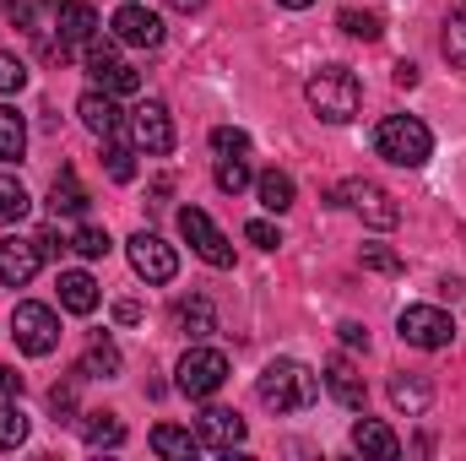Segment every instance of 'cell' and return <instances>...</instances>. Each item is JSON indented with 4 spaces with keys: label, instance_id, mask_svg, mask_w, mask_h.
Here are the masks:
<instances>
[{
    "label": "cell",
    "instance_id": "37",
    "mask_svg": "<svg viewBox=\"0 0 466 461\" xmlns=\"http://www.w3.org/2000/svg\"><path fill=\"white\" fill-rule=\"evenodd\" d=\"M49 407H55V424H82L76 418V385H55L49 391Z\"/></svg>",
    "mask_w": 466,
    "mask_h": 461
},
{
    "label": "cell",
    "instance_id": "23",
    "mask_svg": "<svg viewBox=\"0 0 466 461\" xmlns=\"http://www.w3.org/2000/svg\"><path fill=\"white\" fill-rule=\"evenodd\" d=\"M152 451L168 461H190V456H201V435H190L179 424H157L152 429Z\"/></svg>",
    "mask_w": 466,
    "mask_h": 461
},
{
    "label": "cell",
    "instance_id": "46",
    "mask_svg": "<svg viewBox=\"0 0 466 461\" xmlns=\"http://www.w3.org/2000/svg\"><path fill=\"white\" fill-rule=\"evenodd\" d=\"M207 0H174V11H201Z\"/></svg>",
    "mask_w": 466,
    "mask_h": 461
},
{
    "label": "cell",
    "instance_id": "2",
    "mask_svg": "<svg viewBox=\"0 0 466 461\" xmlns=\"http://www.w3.org/2000/svg\"><path fill=\"white\" fill-rule=\"evenodd\" d=\"M304 98H309V109L326 119V125H348L358 115V104H363V82H358V71H348V66H320L304 82Z\"/></svg>",
    "mask_w": 466,
    "mask_h": 461
},
{
    "label": "cell",
    "instance_id": "33",
    "mask_svg": "<svg viewBox=\"0 0 466 461\" xmlns=\"http://www.w3.org/2000/svg\"><path fill=\"white\" fill-rule=\"evenodd\" d=\"M337 22H342V33H348V38H363V44H374V38L385 33V22H380L374 11H342Z\"/></svg>",
    "mask_w": 466,
    "mask_h": 461
},
{
    "label": "cell",
    "instance_id": "16",
    "mask_svg": "<svg viewBox=\"0 0 466 461\" xmlns=\"http://www.w3.org/2000/svg\"><path fill=\"white\" fill-rule=\"evenodd\" d=\"M326 385H331V396H337L348 413H363V402H369V385H363V374L352 369V358H342V353H337V358L326 364Z\"/></svg>",
    "mask_w": 466,
    "mask_h": 461
},
{
    "label": "cell",
    "instance_id": "21",
    "mask_svg": "<svg viewBox=\"0 0 466 461\" xmlns=\"http://www.w3.org/2000/svg\"><path fill=\"white\" fill-rule=\"evenodd\" d=\"M49 212H55V218H82V212H87V190H82V179H76L71 169L55 174V185H49Z\"/></svg>",
    "mask_w": 466,
    "mask_h": 461
},
{
    "label": "cell",
    "instance_id": "17",
    "mask_svg": "<svg viewBox=\"0 0 466 461\" xmlns=\"http://www.w3.org/2000/svg\"><path fill=\"white\" fill-rule=\"evenodd\" d=\"M93 38H98V11L87 0H66V11H60V44L66 49H87Z\"/></svg>",
    "mask_w": 466,
    "mask_h": 461
},
{
    "label": "cell",
    "instance_id": "14",
    "mask_svg": "<svg viewBox=\"0 0 466 461\" xmlns=\"http://www.w3.org/2000/svg\"><path fill=\"white\" fill-rule=\"evenodd\" d=\"M196 435H201V451H233V446H244V418L228 407H207Z\"/></svg>",
    "mask_w": 466,
    "mask_h": 461
},
{
    "label": "cell",
    "instance_id": "5",
    "mask_svg": "<svg viewBox=\"0 0 466 461\" xmlns=\"http://www.w3.org/2000/svg\"><path fill=\"white\" fill-rule=\"evenodd\" d=\"M179 380V391L190 396V402H207V396H218L223 391V380H228V358L218 353V347H190L185 358H179V369H174Z\"/></svg>",
    "mask_w": 466,
    "mask_h": 461
},
{
    "label": "cell",
    "instance_id": "41",
    "mask_svg": "<svg viewBox=\"0 0 466 461\" xmlns=\"http://www.w3.org/2000/svg\"><path fill=\"white\" fill-rule=\"evenodd\" d=\"M11 396H22V374L11 364H0V402H11Z\"/></svg>",
    "mask_w": 466,
    "mask_h": 461
},
{
    "label": "cell",
    "instance_id": "8",
    "mask_svg": "<svg viewBox=\"0 0 466 461\" xmlns=\"http://www.w3.org/2000/svg\"><path fill=\"white\" fill-rule=\"evenodd\" d=\"M337 201H342V207H352L369 229H396V223H401L396 196H390L385 185H374V179H348V185L337 190Z\"/></svg>",
    "mask_w": 466,
    "mask_h": 461
},
{
    "label": "cell",
    "instance_id": "10",
    "mask_svg": "<svg viewBox=\"0 0 466 461\" xmlns=\"http://www.w3.org/2000/svg\"><path fill=\"white\" fill-rule=\"evenodd\" d=\"M130 271L136 277H147V282H174V271H179V255H174V244H163L157 233H130Z\"/></svg>",
    "mask_w": 466,
    "mask_h": 461
},
{
    "label": "cell",
    "instance_id": "39",
    "mask_svg": "<svg viewBox=\"0 0 466 461\" xmlns=\"http://www.w3.org/2000/svg\"><path fill=\"white\" fill-rule=\"evenodd\" d=\"M104 158H109V179H119V185H125V179H130V174H136V152H130V147H109V152H104Z\"/></svg>",
    "mask_w": 466,
    "mask_h": 461
},
{
    "label": "cell",
    "instance_id": "38",
    "mask_svg": "<svg viewBox=\"0 0 466 461\" xmlns=\"http://www.w3.org/2000/svg\"><path fill=\"white\" fill-rule=\"evenodd\" d=\"M22 87H27V66L0 55V93H22Z\"/></svg>",
    "mask_w": 466,
    "mask_h": 461
},
{
    "label": "cell",
    "instance_id": "1",
    "mask_svg": "<svg viewBox=\"0 0 466 461\" xmlns=\"http://www.w3.org/2000/svg\"><path fill=\"white\" fill-rule=\"evenodd\" d=\"M255 396H260L271 413H304V407H315V396H320V374H315L309 364H299V358H271V364L260 369V380H255Z\"/></svg>",
    "mask_w": 466,
    "mask_h": 461
},
{
    "label": "cell",
    "instance_id": "7",
    "mask_svg": "<svg viewBox=\"0 0 466 461\" xmlns=\"http://www.w3.org/2000/svg\"><path fill=\"white\" fill-rule=\"evenodd\" d=\"M396 332H401V343L407 347H423V353H440V347L456 343V321H451L445 310H434V304H412V310H401Z\"/></svg>",
    "mask_w": 466,
    "mask_h": 461
},
{
    "label": "cell",
    "instance_id": "22",
    "mask_svg": "<svg viewBox=\"0 0 466 461\" xmlns=\"http://www.w3.org/2000/svg\"><path fill=\"white\" fill-rule=\"evenodd\" d=\"M60 310L93 315V310H98V282H93L87 271H60Z\"/></svg>",
    "mask_w": 466,
    "mask_h": 461
},
{
    "label": "cell",
    "instance_id": "26",
    "mask_svg": "<svg viewBox=\"0 0 466 461\" xmlns=\"http://www.w3.org/2000/svg\"><path fill=\"white\" fill-rule=\"evenodd\" d=\"M82 440L93 451H115V446H125V424H119L115 413H87L82 418Z\"/></svg>",
    "mask_w": 466,
    "mask_h": 461
},
{
    "label": "cell",
    "instance_id": "44",
    "mask_svg": "<svg viewBox=\"0 0 466 461\" xmlns=\"http://www.w3.org/2000/svg\"><path fill=\"white\" fill-rule=\"evenodd\" d=\"M396 87H418V66L401 60V66H396Z\"/></svg>",
    "mask_w": 466,
    "mask_h": 461
},
{
    "label": "cell",
    "instance_id": "18",
    "mask_svg": "<svg viewBox=\"0 0 466 461\" xmlns=\"http://www.w3.org/2000/svg\"><path fill=\"white\" fill-rule=\"evenodd\" d=\"M352 451H363V456H374V461H396L401 456V440L380 418H358L352 424Z\"/></svg>",
    "mask_w": 466,
    "mask_h": 461
},
{
    "label": "cell",
    "instance_id": "25",
    "mask_svg": "<svg viewBox=\"0 0 466 461\" xmlns=\"http://www.w3.org/2000/svg\"><path fill=\"white\" fill-rule=\"evenodd\" d=\"M22 152H27V119L11 104H0V163H22Z\"/></svg>",
    "mask_w": 466,
    "mask_h": 461
},
{
    "label": "cell",
    "instance_id": "45",
    "mask_svg": "<svg viewBox=\"0 0 466 461\" xmlns=\"http://www.w3.org/2000/svg\"><path fill=\"white\" fill-rule=\"evenodd\" d=\"M38 250H44V255H60V250H66V244H60V239H55V233L44 229V233H38Z\"/></svg>",
    "mask_w": 466,
    "mask_h": 461
},
{
    "label": "cell",
    "instance_id": "12",
    "mask_svg": "<svg viewBox=\"0 0 466 461\" xmlns=\"http://www.w3.org/2000/svg\"><path fill=\"white\" fill-rule=\"evenodd\" d=\"M109 27H115L119 44H136V49H157V44H163V16H157V11H147V5H136V0H130V5H119Z\"/></svg>",
    "mask_w": 466,
    "mask_h": 461
},
{
    "label": "cell",
    "instance_id": "24",
    "mask_svg": "<svg viewBox=\"0 0 466 461\" xmlns=\"http://www.w3.org/2000/svg\"><path fill=\"white\" fill-rule=\"evenodd\" d=\"M76 374H87V380H115L119 374V347L109 337H93L87 353H82V364H76Z\"/></svg>",
    "mask_w": 466,
    "mask_h": 461
},
{
    "label": "cell",
    "instance_id": "47",
    "mask_svg": "<svg viewBox=\"0 0 466 461\" xmlns=\"http://www.w3.org/2000/svg\"><path fill=\"white\" fill-rule=\"evenodd\" d=\"M277 5H288V11H304V5H315V0H277Z\"/></svg>",
    "mask_w": 466,
    "mask_h": 461
},
{
    "label": "cell",
    "instance_id": "13",
    "mask_svg": "<svg viewBox=\"0 0 466 461\" xmlns=\"http://www.w3.org/2000/svg\"><path fill=\"white\" fill-rule=\"evenodd\" d=\"M44 266V250L38 239H0V282L5 288H27Z\"/></svg>",
    "mask_w": 466,
    "mask_h": 461
},
{
    "label": "cell",
    "instance_id": "42",
    "mask_svg": "<svg viewBox=\"0 0 466 461\" xmlns=\"http://www.w3.org/2000/svg\"><path fill=\"white\" fill-rule=\"evenodd\" d=\"M337 332H342V343H348V347H369V332H363L358 321H342Z\"/></svg>",
    "mask_w": 466,
    "mask_h": 461
},
{
    "label": "cell",
    "instance_id": "3",
    "mask_svg": "<svg viewBox=\"0 0 466 461\" xmlns=\"http://www.w3.org/2000/svg\"><path fill=\"white\" fill-rule=\"evenodd\" d=\"M374 147H380V158H385V163H396V169H423V163H429V152H434V136H429V125H423V119L390 115V119H380Z\"/></svg>",
    "mask_w": 466,
    "mask_h": 461
},
{
    "label": "cell",
    "instance_id": "40",
    "mask_svg": "<svg viewBox=\"0 0 466 461\" xmlns=\"http://www.w3.org/2000/svg\"><path fill=\"white\" fill-rule=\"evenodd\" d=\"M244 239H249V244H260V250H277V244H282V233L271 229L266 218H255V223H244Z\"/></svg>",
    "mask_w": 466,
    "mask_h": 461
},
{
    "label": "cell",
    "instance_id": "35",
    "mask_svg": "<svg viewBox=\"0 0 466 461\" xmlns=\"http://www.w3.org/2000/svg\"><path fill=\"white\" fill-rule=\"evenodd\" d=\"M212 147H218V158H244V152H249V136L233 130V125H218V130H212Z\"/></svg>",
    "mask_w": 466,
    "mask_h": 461
},
{
    "label": "cell",
    "instance_id": "9",
    "mask_svg": "<svg viewBox=\"0 0 466 461\" xmlns=\"http://www.w3.org/2000/svg\"><path fill=\"white\" fill-rule=\"evenodd\" d=\"M179 233H185V244H190L207 266H233V244L223 239V229H218L201 207H185V212H179Z\"/></svg>",
    "mask_w": 466,
    "mask_h": 461
},
{
    "label": "cell",
    "instance_id": "6",
    "mask_svg": "<svg viewBox=\"0 0 466 461\" xmlns=\"http://www.w3.org/2000/svg\"><path fill=\"white\" fill-rule=\"evenodd\" d=\"M11 337L27 358H49L60 347V315L49 304H16L11 310Z\"/></svg>",
    "mask_w": 466,
    "mask_h": 461
},
{
    "label": "cell",
    "instance_id": "32",
    "mask_svg": "<svg viewBox=\"0 0 466 461\" xmlns=\"http://www.w3.org/2000/svg\"><path fill=\"white\" fill-rule=\"evenodd\" d=\"M249 185H255V174H249L244 158H218V190L238 196V190H249Z\"/></svg>",
    "mask_w": 466,
    "mask_h": 461
},
{
    "label": "cell",
    "instance_id": "28",
    "mask_svg": "<svg viewBox=\"0 0 466 461\" xmlns=\"http://www.w3.org/2000/svg\"><path fill=\"white\" fill-rule=\"evenodd\" d=\"M440 49H445V60H451L456 71H466V0L445 16V38H440Z\"/></svg>",
    "mask_w": 466,
    "mask_h": 461
},
{
    "label": "cell",
    "instance_id": "30",
    "mask_svg": "<svg viewBox=\"0 0 466 461\" xmlns=\"http://www.w3.org/2000/svg\"><path fill=\"white\" fill-rule=\"evenodd\" d=\"M71 250H76L82 261H104V255L115 250V239H109V233L98 229V223H82V229L71 233Z\"/></svg>",
    "mask_w": 466,
    "mask_h": 461
},
{
    "label": "cell",
    "instance_id": "15",
    "mask_svg": "<svg viewBox=\"0 0 466 461\" xmlns=\"http://www.w3.org/2000/svg\"><path fill=\"white\" fill-rule=\"evenodd\" d=\"M76 115H82V125H87L93 136H104V141H115L119 130H125V115H119L115 93H98V87L76 98Z\"/></svg>",
    "mask_w": 466,
    "mask_h": 461
},
{
    "label": "cell",
    "instance_id": "36",
    "mask_svg": "<svg viewBox=\"0 0 466 461\" xmlns=\"http://www.w3.org/2000/svg\"><path fill=\"white\" fill-rule=\"evenodd\" d=\"M363 266H369V271L396 277V271H401V255H396V250H385V244H363Z\"/></svg>",
    "mask_w": 466,
    "mask_h": 461
},
{
    "label": "cell",
    "instance_id": "20",
    "mask_svg": "<svg viewBox=\"0 0 466 461\" xmlns=\"http://www.w3.org/2000/svg\"><path fill=\"white\" fill-rule=\"evenodd\" d=\"M390 402H396L407 418H423V413L434 407V385H429L423 374H396V380H390Z\"/></svg>",
    "mask_w": 466,
    "mask_h": 461
},
{
    "label": "cell",
    "instance_id": "27",
    "mask_svg": "<svg viewBox=\"0 0 466 461\" xmlns=\"http://www.w3.org/2000/svg\"><path fill=\"white\" fill-rule=\"evenodd\" d=\"M255 196H260L266 212H288V207H293V179H288L282 169H266V174L255 179Z\"/></svg>",
    "mask_w": 466,
    "mask_h": 461
},
{
    "label": "cell",
    "instance_id": "34",
    "mask_svg": "<svg viewBox=\"0 0 466 461\" xmlns=\"http://www.w3.org/2000/svg\"><path fill=\"white\" fill-rule=\"evenodd\" d=\"M22 440H27V418H22V407L0 402V451H16Z\"/></svg>",
    "mask_w": 466,
    "mask_h": 461
},
{
    "label": "cell",
    "instance_id": "29",
    "mask_svg": "<svg viewBox=\"0 0 466 461\" xmlns=\"http://www.w3.org/2000/svg\"><path fill=\"white\" fill-rule=\"evenodd\" d=\"M27 207H33V196L22 190V179L16 174H0V223H22Z\"/></svg>",
    "mask_w": 466,
    "mask_h": 461
},
{
    "label": "cell",
    "instance_id": "48",
    "mask_svg": "<svg viewBox=\"0 0 466 461\" xmlns=\"http://www.w3.org/2000/svg\"><path fill=\"white\" fill-rule=\"evenodd\" d=\"M0 5H5V11H11V0H0Z\"/></svg>",
    "mask_w": 466,
    "mask_h": 461
},
{
    "label": "cell",
    "instance_id": "43",
    "mask_svg": "<svg viewBox=\"0 0 466 461\" xmlns=\"http://www.w3.org/2000/svg\"><path fill=\"white\" fill-rule=\"evenodd\" d=\"M115 321H119V326H136V321H141V304L119 299V304H115Z\"/></svg>",
    "mask_w": 466,
    "mask_h": 461
},
{
    "label": "cell",
    "instance_id": "4",
    "mask_svg": "<svg viewBox=\"0 0 466 461\" xmlns=\"http://www.w3.org/2000/svg\"><path fill=\"white\" fill-rule=\"evenodd\" d=\"M60 11H66V0H16V5H11L16 27L38 44L44 60H66V55H71V49L60 44Z\"/></svg>",
    "mask_w": 466,
    "mask_h": 461
},
{
    "label": "cell",
    "instance_id": "19",
    "mask_svg": "<svg viewBox=\"0 0 466 461\" xmlns=\"http://www.w3.org/2000/svg\"><path fill=\"white\" fill-rule=\"evenodd\" d=\"M174 326H179L190 343H207V337L218 332V310H212V299H201V293H196V299H185V304L174 310Z\"/></svg>",
    "mask_w": 466,
    "mask_h": 461
},
{
    "label": "cell",
    "instance_id": "11",
    "mask_svg": "<svg viewBox=\"0 0 466 461\" xmlns=\"http://www.w3.org/2000/svg\"><path fill=\"white\" fill-rule=\"evenodd\" d=\"M130 136H136V147L152 152V158L174 152V119H168V104H163V98H147V104L130 115Z\"/></svg>",
    "mask_w": 466,
    "mask_h": 461
},
{
    "label": "cell",
    "instance_id": "31",
    "mask_svg": "<svg viewBox=\"0 0 466 461\" xmlns=\"http://www.w3.org/2000/svg\"><path fill=\"white\" fill-rule=\"evenodd\" d=\"M93 82H98V87H104V93H136V87H141V71H136V66H125V60H115V66H109V71H98V77H93Z\"/></svg>",
    "mask_w": 466,
    "mask_h": 461
}]
</instances>
